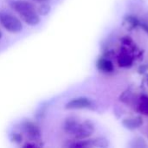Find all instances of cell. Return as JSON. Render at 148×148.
<instances>
[{"label":"cell","instance_id":"obj_1","mask_svg":"<svg viewBox=\"0 0 148 148\" xmlns=\"http://www.w3.org/2000/svg\"><path fill=\"white\" fill-rule=\"evenodd\" d=\"M11 7L21 16L23 21L29 25L36 26L40 23V16L36 7L30 2L25 0H16L11 3Z\"/></svg>","mask_w":148,"mask_h":148},{"label":"cell","instance_id":"obj_2","mask_svg":"<svg viewBox=\"0 0 148 148\" xmlns=\"http://www.w3.org/2000/svg\"><path fill=\"white\" fill-rule=\"evenodd\" d=\"M0 24L10 33H18L23 29V23L20 19L4 10L0 11Z\"/></svg>","mask_w":148,"mask_h":148},{"label":"cell","instance_id":"obj_3","mask_svg":"<svg viewBox=\"0 0 148 148\" xmlns=\"http://www.w3.org/2000/svg\"><path fill=\"white\" fill-rule=\"evenodd\" d=\"M22 129L30 140L36 141V142L41 141L42 132H41V129L39 128V127L36 123H34L30 121H26L23 122Z\"/></svg>","mask_w":148,"mask_h":148},{"label":"cell","instance_id":"obj_4","mask_svg":"<svg viewBox=\"0 0 148 148\" xmlns=\"http://www.w3.org/2000/svg\"><path fill=\"white\" fill-rule=\"evenodd\" d=\"M94 102L91 99L84 96L76 97L70 100L69 102L66 103L65 108L69 110H75V109H90L93 108Z\"/></svg>","mask_w":148,"mask_h":148},{"label":"cell","instance_id":"obj_5","mask_svg":"<svg viewBox=\"0 0 148 148\" xmlns=\"http://www.w3.org/2000/svg\"><path fill=\"white\" fill-rule=\"evenodd\" d=\"M95 132V125L92 121L87 120L80 123V126L73 136L74 140H85L88 139Z\"/></svg>","mask_w":148,"mask_h":148},{"label":"cell","instance_id":"obj_6","mask_svg":"<svg viewBox=\"0 0 148 148\" xmlns=\"http://www.w3.org/2000/svg\"><path fill=\"white\" fill-rule=\"evenodd\" d=\"M143 122H144L143 118L140 115L127 117L121 121L122 126L129 131H134V130L140 128L143 125Z\"/></svg>","mask_w":148,"mask_h":148},{"label":"cell","instance_id":"obj_7","mask_svg":"<svg viewBox=\"0 0 148 148\" xmlns=\"http://www.w3.org/2000/svg\"><path fill=\"white\" fill-rule=\"evenodd\" d=\"M81 121L75 118V117H68L63 123V130L66 134H68L69 135H71L72 137L75 135V134L76 133L79 126H80Z\"/></svg>","mask_w":148,"mask_h":148},{"label":"cell","instance_id":"obj_8","mask_svg":"<svg viewBox=\"0 0 148 148\" xmlns=\"http://www.w3.org/2000/svg\"><path fill=\"white\" fill-rule=\"evenodd\" d=\"M96 67L99 71L102 73H106V74L112 73L114 70V63L111 62V60H109L106 56H101L98 58L96 62Z\"/></svg>","mask_w":148,"mask_h":148},{"label":"cell","instance_id":"obj_9","mask_svg":"<svg viewBox=\"0 0 148 148\" xmlns=\"http://www.w3.org/2000/svg\"><path fill=\"white\" fill-rule=\"evenodd\" d=\"M125 51H121L117 57V63L121 68H130L134 63V57L128 53L127 49H124Z\"/></svg>","mask_w":148,"mask_h":148},{"label":"cell","instance_id":"obj_10","mask_svg":"<svg viewBox=\"0 0 148 148\" xmlns=\"http://www.w3.org/2000/svg\"><path fill=\"white\" fill-rule=\"evenodd\" d=\"M123 22H124V24H127L130 29H137L140 26L141 20H140L134 15L128 14V15L124 16Z\"/></svg>","mask_w":148,"mask_h":148},{"label":"cell","instance_id":"obj_11","mask_svg":"<svg viewBox=\"0 0 148 148\" xmlns=\"http://www.w3.org/2000/svg\"><path fill=\"white\" fill-rule=\"evenodd\" d=\"M137 111L143 115L148 116V96L142 95L140 97V102L137 107Z\"/></svg>","mask_w":148,"mask_h":148},{"label":"cell","instance_id":"obj_12","mask_svg":"<svg viewBox=\"0 0 148 148\" xmlns=\"http://www.w3.org/2000/svg\"><path fill=\"white\" fill-rule=\"evenodd\" d=\"M50 9H51L50 5L47 2H45V3H41V4L39 5L36 10L39 16H46L50 12Z\"/></svg>","mask_w":148,"mask_h":148},{"label":"cell","instance_id":"obj_13","mask_svg":"<svg viewBox=\"0 0 148 148\" xmlns=\"http://www.w3.org/2000/svg\"><path fill=\"white\" fill-rule=\"evenodd\" d=\"M93 140H94V147L106 148L108 147V140L106 138L98 137V138L93 139Z\"/></svg>","mask_w":148,"mask_h":148},{"label":"cell","instance_id":"obj_14","mask_svg":"<svg viewBox=\"0 0 148 148\" xmlns=\"http://www.w3.org/2000/svg\"><path fill=\"white\" fill-rule=\"evenodd\" d=\"M146 147H147V143H146V141L144 140V139H142V138H136V139L134 140V141H133L132 147L142 148Z\"/></svg>","mask_w":148,"mask_h":148},{"label":"cell","instance_id":"obj_15","mask_svg":"<svg viewBox=\"0 0 148 148\" xmlns=\"http://www.w3.org/2000/svg\"><path fill=\"white\" fill-rule=\"evenodd\" d=\"M11 140L15 143H21L23 141V136L21 134H17V133H14L11 136Z\"/></svg>","mask_w":148,"mask_h":148},{"label":"cell","instance_id":"obj_16","mask_svg":"<svg viewBox=\"0 0 148 148\" xmlns=\"http://www.w3.org/2000/svg\"><path fill=\"white\" fill-rule=\"evenodd\" d=\"M148 71V63L147 64H144V65H141L140 66L139 69H138V72L140 74H146Z\"/></svg>","mask_w":148,"mask_h":148},{"label":"cell","instance_id":"obj_17","mask_svg":"<svg viewBox=\"0 0 148 148\" xmlns=\"http://www.w3.org/2000/svg\"><path fill=\"white\" fill-rule=\"evenodd\" d=\"M33 1H36V2H39V3H45V2H48L49 0H33Z\"/></svg>","mask_w":148,"mask_h":148},{"label":"cell","instance_id":"obj_18","mask_svg":"<svg viewBox=\"0 0 148 148\" xmlns=\"http://www.w3.org/2000/svg\"><path fill=\"white\" fill-rule=\"evenodd\" d=\"M146 81H147V83L148 85V73H146Z\"/></svg>","mask_w":148,"mask_h":148},{"label":"cell","instance_id":"obj_19","mask_svg":"<svg viewBox=\"0 0 148 148\" xmlns=\"http://www.w3.org/2000/svg\"><path fill=\"white\" fill-rule=\"evenodd\" d=\"M2 36H3V34H2V31L0 30V39L2 38Z\"/></svg>","mask_w":148,"mask_h":148}]
</instances>
